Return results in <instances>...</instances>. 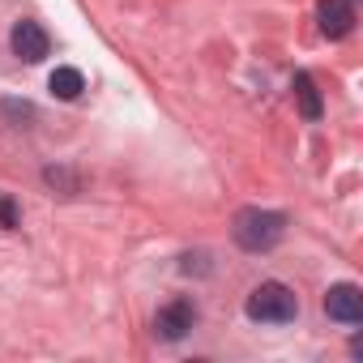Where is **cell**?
Listing matches in <instances>:
<instances>
[{
	"label": "cell",
	"instance_id": "6da1fadb",
	"mask_svg": "<svg viewBox=\"0 0 363 363\" xmlns=\"http://www.w3.org/2000/svg\"><path fill=\"white\" fill-rule=\"evenodd\" d=\"M231 235H235V244H240L244 252H269V248L286 235V214L261 210V206L240 210L235 223H231Z\"/></svg>",
	"mask_w": 363,
	"mask_h": 363
},
{
	"label": "cell",
	"instance_id": "7a4b0ae2",
	"mask_svg": "<svg viewBox=\"0 0 363 363\" xmlns=\"http://www.w3.org/2000/svg\"><path fill=\"white\" fill-rule=\"evenodd\" d=\"M244 312H248L252 320H261V325H286V320L299 316V295H295L286 282H261V286L248 295Z\"/></svg>",
	"mask_w": 363,
	"mask_h": 363
},
{
	"label": "cell",
	"instance_id": "3957f363",
	"mask_svg": "<svg viewBox=\"0 0 363 363\" xmlns=\"http://www.w3.org/2000/svg\"><path fill=\"white\" fill-rule=\"evenodd\" d=\"M193 325H197V308H193L189 299H171V303H162L158 316H154V333H158L162 342H179Z\"/></svg>",
	"mask_w": 363,
	"mask_h": 363
},
{
	"label": "cell",
	"instance_id": "277c9868",
	"mask_svg": "<svg viewBox=\"0 0 363 363\" xmlns=\"http://www.w3.org/2000/svg\"><path fill=\"white\" fill-rule=\"evenodd\" d=\"M9 43H13V56H18V60H26V65H39V60L52 52V39H48V30H43L39 22H30V18H22V22L13 26Z\"/></svg>",
	"mask_w": 363,
	"mask_h": 363
},
{
	"label": "cell",
	"instance_id": "5b68a950",
	"mask_svg": "<svg viewBox=\"0 0 363 363\" xmlns=\"http://www.w3.org/2000/svg\"><path fill=\"white\" fill-rule=\"evenodd\" d=\"M325 312L329 320H342V325H359L363 320V291L354 282H337L325 291Z\"/></svg>",
	"mask_w": 363,
	"mask_h": 363
},
{
	"label": "cell",
	"instance_id": "8992f818",
	"mask_svg": "<svg viewBox=\"0 0 363 363\" xmlns=\"http://www.w3.org/2000/svg\"><path fill=\"white\" fill-rule=\"evenodd\" d=\"M354 30V5L350 0H325L320 5V35L325 39H346Z\"/></svg>",
	"mask_w": 363,
	"mask_h": 363
},
{
	"label": "cell",
	"instance_id": "52a82bcc",
	"mask_svg": "<svg viewBox=\"0 0 363 363\" xmlns=\"http://www.w3.org/2000/svg\"><path fill=\"white\" fill-rule=\"evenodd\" d=\"M48 90L56 94V99H65V103H73V99H82V90H86V77H82V69H56L52 77H48Z\"/></svg>",
	"mask_w": 363,
	"mask_h": 363
},
{
	"label": "cell",
	"instance_id": "ba28073f",
	"mask_svg": "<svg viewBox=\"0 0 363 363\" xmlns=\"http://www.w3.org/2000/svg\"><path fill=\"white\" fill-rule=\"evenodd\" d=\"M291 90H295V103H299V111H303V120H320V90H316V82H312V73H295V82H291Z\"/></svg>",
	"mask_w": 363,
	"mask_h": 363
},
{
	"label": "cell",
	"instance_id": "9c48e42d",
	"mask_svg": "<svg viewBox=\"0 0 363 363\" xmlns=\"http://www.w3.org/2000/svg\"><path fill=\"white\" fill-rule=\"evenodd\" d=\"M0 227H18V210L9 197H0Z\"/></svg>",
	"mask_w": 363,
	"mask_h": 363
}]
</instances>
